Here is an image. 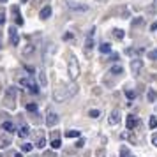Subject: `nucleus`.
<instances>
[{"label":"nucleus","mask_w":157,"mask_h":157,"mask_svg":"<svg viewBox=\"0 0 157 157\" xmlns=\"http://www.w3.org/2000/svg\"><path fill=\"white\" fill-rule=\"evenodd\" d=\"M76 94H78V85H76V83H69V85H65V86H58V88H55V92H53V99L57 101V102H64V101L72 99Z\"/></svg>","instance_id":"1"},{"label":"nucleus","mask_w":157,"mask_h":157,"mask_svg":"<svg viewBox=\"0 0 157 157\" xmlns=\"http://www.w3.org/2000/svg\"><path fill=\"white\" fill-rule=\"evenodd\" d=\"M16 95H18V90H16V86H9L7 90H6V95H4V102L7 104V108H13L16 106Z\"/></svg>","instance_id":"2"},{"label":"nucleus","mask_w":157,"mask_h":157,"mask_svg":"<svg viewBox=\"0 0 157 157\" xmlns=\"http://www.w3.org/2000/svg\"><path fill=\"white\" fill-rule=\"evenodd\" d=\"M20 85L27 86L29 92H32V94H39V85L34 81V78H21L20 79Z\"/></svg>","instance_id":"3"},{"label":"nucleus","mask_w":157,"mask_h":157,"mask_svg":"<svg viewBox=\"0 0 157 157\" xmlns=\"http://www.w3.org/2000/svg\"><path fill=\"white\" fill-rule=\"evenodd\" d=\"M69 76H71L72 79L79 76V65H78V62H76L74 57L69 58Z\"/></svg>","instance_id":"4"},{"label":"nucleus","mask_w":157,"mask_h":157,"mask_svg":"<svg viewBox=\"0 0 157 157\" xmlns=\"http://www.w3.org/2000/svg\"><path fill=\"white\" fill-rule=\"evenodd\" d=\"M58 120H60V117H58V113H55V111H50V113L46 115V125H48V127L57 125Z\"/></svg>","instance_id":"5"},{"label":"nucleus","mask_w":157,"mask_h":157,"mask_svg":"<svg viewBox=\"0 0 157 157\" xmlns=\"http://www.w3.org/2000/svg\"><path fill=\"white\" fill-rule=\"evenodd\" d=\"M141 69H143V60L141 58H132L131 60V72L132 74H138Z\"/></svg>","instance_id":"6"},{"label":"nucleus","mask_w":157,"mask_h":157,"mask_svg":"<svg viewBox=\"0 0 157 157\" xmlns=\"http://www.w3.org/2000/svg\"><path fill=\"white\" fill-rule=\"evenodd\" d=\"M9 41H11L13 46H18V44H20V37H18L16 27H9Z\"/></svg>","instance_id":"7"},{"label":"nucleus","mask_w":157,"mask_h":157,"mask_svg":"<svg viewBox=\"0 0 157 157\" xmlns=\"http://www.w3.org/2000/svg\"><path fill=\"white\" fill-rule=\"evenodd\" d=\"M125 125H127L129 131H132L134 127H138V125H140V118H138V117H134V115H129L127 120H125Z\"/></svg>","instance_id":"8"},{"label":"nucleus","mask_w":157,"mask_h":157,"mask_svg":"<svg viewBox=\"0 0 157 157\" xmlns=\"http://www.w3.org/2000/svg\"><path fill=\"white\" fill-rule=\"evenodd\" d=\"M11 14L14 18L16 25H23V18H21V14H20V7H18V6H13V7H11Z\"/></svg>","instance_id":"9"},{"label":"nucleus","mask_w":157,"mask_h":157,"mask_svg":"<svg viewBox=\"0 0 157 157\" xmlns=\"http://www.w3.org/2000/svg\"><path fill=\"white\" fill-rule=\"evenodd\" d=\"M67 6H69V9L71 11H78V13H85V11H88V6H81V4H74V2H67Z\"/></svg>","instance_id":"10"},{"label":"nucleus","mask_w":157,"mask_h":157,"mask_svg":"<svg viewBox=\"0 0 157 157\" xmlns=\"http://www.w3.org/2000/svg\"><path fill=\"white\" fill-rule=\"evenodd\" d=\"M29 134H30V127L25 124V122H21L20 127H18V136H20V138H27Z\"/></svg>","instance_id":"11"},{"label":"nucleus","mask_w":157,"mask_h":157,"mask_svg":"<svg viewBox=\"0 0 157 157\" xmlns=\"http://www.w3.org/2000/svg\"><path fill=\"white\" fill-rule=\"evenodd\" d=\"M108 122H109V125H117L120 122V111L118 109H113L111 115H109V118H108Z\"/></svg>","instance_id":"12"},{"label":"nucleus","mask_w":157,"mask_h":157,"mask_svg":"<svg viewBox=\"0 0 157 157\" xmlns=\"http://www.w3.org/2000/svg\"><path fill=\"white\" fill-rule=\"evenodd\" d=\"M2 129L6 131V132H14V131H18V127H16L14 124L11 120H6V122H2Z\"/></svg>","instance_id":"13"},{"label":"nucleus","mask_w":157,"mask_h":157,"mask_svg":"<svg viewBox=\"0 0 157 157\" xmlns=\"http://www.w3.org/2000/svg\"><path fill=\"white\" fill-rule=\"evenodd\" d=\"M50 16H51V7L50 6H44V7L39 11V18H41V20H48Z\"/></svg>","instance_id":"14"},{"label":"nucleus","mask_w":157,"mask_h":157,"mask_svg":"<svg viewBox=\"0 0 157 157\" xmlns=\"http://www.w3.org/2000/svg\"><path fill=\"white\" fill-rule=\"evenodd\" d=\"M143 48H127V50H125V53H127V55H131V57H132V55H136V57H138V55H141L143 53ZM140 58V57H138Z\"/></svg>","instance_id":"15"},{"label":"nucleus","mask_w":157,"mask_h":157,"mask_svg":"<svg viewBox=\"0 0 157 157\" xmlns=\"http://www.w3.org/2000/svg\"><path fill=\"white\" fill-rule=\"evenodd\" d=\"M122 72H124V67H122L120 64L113 65V67H111V69H109V74H115V76H120Z\"/></svg>","instance_id":"16"},{"label":"nucleus","mask_w":157,"mask_h":157,"mask_svg":"<svg viewBox=\"0 0 157 157\" xmlns=\"http://www.w3.org/2000/svg\"><path fill=\"white\" fill-rule=\"evenodd\" d=\"M99 51L102 53V55H108V53H111V44L109 43H102L99 46Z\"/></svg>","instance_id":"17"},{"label":"nucleus","mask_w":157,"mask_h":157,"mask_svg":"<svg viewBox=\"0 0 157 157\" xmlns=\"http://www.w3.org/2000/svg\"><path fill=\"white\" fill-rule=\"evenodd\" d=\"M147 97H148V102H155V99H157V92L150 88L148 94H147Z\"/></svg>","instance_id":"18"},{"label":"nucleus","mask_w":157,"mask_h":157,"mask_svg":"<svg viewBox=\"0 0 157 157\" xmlns=\"http://www.w3.org/2000/svg\"><path fill=\"white\" fill-rule=\"evenodd\" d=\"M39 83L43 86L48 85V79H46V74H44V71H39Z\"/></svg>","instance_id":"19"},{"label":"nucleus","mask_w":157,"mask_h":157,"mask_svg":"<svg viewBox=\"0 0 157 157\" xmlns=\"http://www.w3.org/2000/svg\"><path fill=\"white\" fill-rule=\"evenodd\" d=\"M60 147H62V141H60L58 138H53V141H51V148H53V150H58Z\"/></svg>","instance_id":"20"},{"label":"nucleus","mask_w":157,"mask_h":157,"mask_svg":"<svg viewBox=\"0 0 157 157\" xmlns=\"http://www.w3.org/2000/svg\"><path fill=\"white\" fill-rule=\"evenodd\" d=\"M113 37H115V39H124V30L115 29L113 30Z\"/></svg>","instance_id":"21"},{"label":"nucleus","mask_w":157,"mask_h":157,"mask_svg":"<svg viewBox=\"0 0 157 157\" xmlns=\"http://www.w3.org/2000/svg\"><path fill=\"white\" fill-rule=\"evenodd\" d=\"M36 50V46H32V44H27V48H23V55L27 57V55H30L32 51Z\"/></svg>","instance_id":"22"},{"label":"nucleus","mask_w":157,"mask_h":157,"mask_svg":"<svg viewBox=\"0 0 157 157\" xmlns=\"http://www.w3.org/2000/svg\"><path fill=\"white\" fill-rule=\"evenodd\" d=\"M65 136L67 138H79V131H67Z\"/></svg>","instance_id":"23"},{"label":"nucleus","mask_w":157,"mask_h":157,"mask_svg":"<svg viewBox=\"0 0 157 157\" xmlns=\"http://www.w3.org/2000/svg\"><path fill=\"white\" fill-rule=\"evenodd\" d=\"M36 147H37V148H44V147H46V140H44L43 136L37 140V145H36Z\"/></svg>","instance_id":"24"},{"label":"nucleus","mask_w":157,"mask_h":157,"mask_svg":"<svg viewBox=\"0 0 157 157\" xmlns=\"http://www.w3.org/2000/svg\"><path fill=\"white\" fill-rule=\"evenodd\" d=\"M6 23V9L0 7V25H4Z\"/></svg>","instance_id":"25"},{"label":"nucleus","mask_w":157,"mask_h":157,"mask_svg":"<svg viewBox=\"0 0 157 157\" xmlns=\"http://www.w3.org/2000/svg\"><path fill=\"white\" fill-rule=\"evenodd\" d=\"M147 57H148L150 60H157V50H152V51H148V53H147Z\"/></svg>","instance_id":"26"},{"label":"nucleus","mask_w":157,"mask_h":157,"mask_svg":"<svg viewBox=\"0 0 157 157\" xmlns=\"http://www.w3.org/2000/svg\"><path fill=\"white\" fill-rule=\"evenodd\" d=\"M85 48H86V50H92V48H94V39H92V37H88V39H86Z\"/></svg>","instance_id":"27"},{"label":"nucleus","mask_w":157,"mask_h":157,"mask_svg":"<svg viewBox=\"0 0 157 157\" xmlns=\"http://www.w3.org/2000/svg\"><path fill=\"white\" fill-rule=\"evenodd\" d=\"M27 109H29V111L37 113V104H36V102H34V104H32V102H29V104H27Z\"/></svg>","instance_id":"28"},{"label":"nucleus","mask_w":157,"mask_h":157,"mask_svg":"<svg viewBox=\"0 0 157 157\" xmlns=\"http://www.w3.org/2000/svg\"><path fill=\"white\" fill-rule=\"evenodd\" d=\"M125 95H127V99L132 101L136 97V92H134V90H125Z\"/></svg>","instance_id":"29"},{"label":"nucleus","mask_w":157,"mask_h":157,"mask_svg":"<svg viewBox=\"0 0 157 157\" xmlns=\"http://www.w3.org/2000/svg\"><path fill=\"white\" fill-rule=\"evenodd\" d=\"M32 148H34V147H32L30 143H25V145H21V150H23V152H30Z\"/></svg>","instance_id":"30"},{"label":"nucleus","mask_w":157,"mask_h":157,"mask_svg":"<svg viewBox=\"0 0 157 157\" xmlns=\"http://www.w3.org/2000/svg\"><path fill=\"white\" fill-rule=\"evenodd\" d=\"M150 127L152 129L157 127V117H152V118H150Z\"/></svg>","instance_id":"31"},{"label":"nucleus","mask_w":157,"mask_h":157,"mask_svg":"<svg viewBox=\"0 0 157 157\" xmlns=\"http://www.w3.org/2000/svg\"><path fill=\"white\" fill-rule=\"evenodd\" d=\"M118 53H111V57H109V62H118Z\"/></svg>","instance_id":"32"},{"label":"nucleus","mask_w":157,"mask_h":157,"mask_svg":"<svg viewBox=\"0 0 157 157\" xmlns=\"http://www.w3.org/2000/svg\"><path fill=\"white\" fill-rule=\"evenodd\" d=\"M90 117H92V118H97V117H99V109H90Z\"/></svg>","instance_id":"33"},{"label":"nucleus","mask_w":157,"mask_h":157,"mask_svg":"<svg viewBox=\"0 0 157 157\" xmlns=\"http://www.w3.org/2000/svg\"><path fill=\"white\" fill-rule=\"evenodd\" d=\"M41 4H44V0H32V6H34V7L41 6Z\"/></svg>","instance_id":"34"},{"label":"nucleus","mask_w":157,"mask_h":157,"mask_svg":"<svg viewBox=\"0 0 157 157\" xmlns=\"http://www.w3.org/2000/svg\"><path fill=\"white\" fill-rule=\"evenodd\" d=\"M143 23V18H136L134 21H132V25H141Z\"/></svg>","instance_id":"35"},{"label":"nucleus","mask_w":157,"mask_h":157,"mask_svg":"<svg viewBox=\"0 0 157 157\" xmlns=\"http://www.w3.org/2000/svg\"><path fill=\"white\" fill-rule=\"evenodd\" d=\"M83 145H85V141H83V140H78V143H76V147H78V148H81Z\"/></svg>","instance_id":"36"},{"label":"nucleus","mask_w":157,"mask_h":157,"mask_svg":"<svg viewBox=\"0 0 157 157\" xmlns=\"http://www.w3.org/2000/svg\"><path fill=\"white\" fill-rule=\"evenodd\" d=\"M122 157H127V148H125V147L122 148Z\"/></svg>","instance_id":"37"},{"label":"nucleus","mask_w":157,"mask_h":157,"mask_svg":"<svg viewBox=\"0 0 157 157\" xmlns=\"http://www.w3.org/2000/svg\"><path fill=\"white\" fill-rule=\"evenodd\" d=\"M152 143H154V145H155V147H157V134L154 136V138H152Z\"/></svg>","instance_id":"38"},{"label":"nucleus","mask_w":157,"mask_h":157,"mask_svg":"<svg viewBox=\"0 0 157 157\" xmlns=\"http://www.w3.org/2000/svg\"><path fill=\"white\" fill-rule=\"evenodd\" d=\"M152 30H157V23H152V27H150Z\"/></svg>","instance_id":"39"},{"label":"nucleus","mask_w":157,"mask_h":157,"mask_svg":"<svg viewBox=\"0 0 157 157\" xmlns=\"http://www.w3.org/2000/svg\"><path fill=\"white\" fill-rule=\"evenodd\" d=\"M13 157H23L21 154H18V152H16V154H13Z\"/></svg>","instance_id":"40"},{"label":"nucleus","mask_w":157,"mask_h":157,"mask_svg":"<svg viewBox=\"0 0 157 157\" xmlns=\"http://www.w3.org/2000/svg\"><path fill=\"white\" fill-rule=\"evenodd\" d=\"M6 2H7V0H0V4H6Z\"/></svg>","instance_id":"41"},{"label":"nucleus","mask_w":157,"mask_h":157,"mask_svg":"<svg viewBox=\"0 0 157 157\" xmlns=\"http://www.w3.org/2000/svg\"><path fill=\"white\" fill-rule=\"evenodd\" d=\"M21 2H23V4H25V2H27V0H21Z\"/></svg>","instance_id":"42"},{"label":"nucleus","mask_w":157,"mask_h":157,"mask_svg":"<svg viewBox=\"0 0 157 157\" xmlns=\"http://www.w3.org/2000/svg\"><path fill=\"white\" fill-rule=\"evenodd\" d=\"M0 48H2V41H0Z\"/></svg>","instance_id":"43"}]
</instances>
